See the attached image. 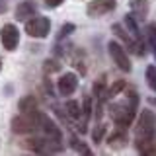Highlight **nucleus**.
<instances>
[{
  "instance_id": "obj_1",
  "label": "nucleus",
  "mask_w": 156,
  "mask_h": 156,
  "mask_svg": "<svg viewBox=\"0 0 156 156\" xmlns=\"http://www.w3.org/2000/svg\"><path fill=\"white\" fill-rule=\"evenodd\" d=\"M135 136H136V144L146 143L152 136H156V115L152 111L144 109L139 115V121H136V127H135Z\"/></svg>"
},
{
  "instance_id": "obj_2",
  "label": "nucleus",
  "mask_w": 156,
  "mask_h": 156,
  "mask_svg": "<svg viewBox=\"0 0 156 156\" xmlns=\"http://www.w3.org/2000/svg\"><path fill=\"white\" fill-rule=\"evenodd\" d=\"M136 94L131 98V104L127 105V101L125 104H115V105H111V117H113V121H115V125H119V127H127V125H131V121L135 119V111H136Z\"/></svg>"
},
{
  "instance_id": "obj_3",
  "label": "nucleus",
  "mask_w": 156,
  "mask_h": 156,
  "mask_svg": "<svg viewBox=\"0 0 156 156\" xmlns=\"http://www.w3.org/2000/svg\"><path fill=\"white\" fill-rule=\"evenodd\" d=\"M39 127V113L35 111H27V113H20L12 119V131L14 133H31Z\"/></svg>"
},
{
  "instance_id": "obj_4",
  "label": "nucleus",
  "mask_w": 156,
  "mask_h": 156,
  "mask_svg": "<svg viewBox=\"0 0 156 156\" xmlns=\"http://www.w3.org/2000/svg\"><path fill=\"white\" fill-rule=\"evenodd\" d=\"M49 29H51V22L45 16H31L26 20V33L29 37L43 39L49 35Z\"/></svg>"
},
{
  "instance_id": "obj_5",
  "label": "nucleus",
  "mask_w": 156,
  "mask_h": 156,
  "mask_svg": "<svg viewBox=\"0 0 156 156\" xmlns=\"http://www.w3.org/2000/svg\"><path fill=\"white\" fill-rule=\"evenodd\" d=\"M107 51H109L111 58L115 61V65L119 66L121 70H125V72L131 70V61H129V57H127V51L117 41H109V43H107Z\"/></svg>"
},
{
  "instance_id": "obj_6",
  "label": "nucleus",
  "mask_w": 156,
  "mask_h": 156,
  "mask_svg": "<svg viewBox=\"0 0 156 156\" xmlns=\"http://www.w3.org/2000/svg\"><path fill=\"white\" fill-rule=\"evenodd\" d=\"M0 41H2L4 49L14 51V49L18 47V43H20V31H18V27L14 26V23H6V26L0 29Z\"/></svg>"
},
{
  "instance_id": "obj_7",
  "label": "nucleus",
  "mask_w": 156,
  "mask_h": 156,
  "mask_svg": "<svg viewBox=\"0 0 156 156\" xmlns=\"http://www.w3.org/2000/svg\"><path fill=\"white\" fill-rule=\"evenodd\" d=\"M113 8H115V0H92V2L88 4L86 12H88L90 18H100V16L109 14Z\"/></svg>"
},
{
  "instance_id": "obj_8",
  "label": "nucleus",
  "mask_w": 156,
  "mask_h": 156,
  "mask_svg": "<svg viewBox=\"0 0 156 156\" xmlns=\"http://www.w3.org/2000/svg\"><path fill=\"white\" fill-rule=\"evenodd\" d=\"M39 129H41L43 133H45L47 139L61 143V129L57 127V123L51 119V117H47V115H41V113H39Z\"/></svg>"
},
{
  "instance_id": "obj_9",
  "label": "nucleus",
  "mask_w": 156,
  "mask_h": 156,
  "mask_svg": "<svg viewBox=\"0 0 156 156\" xmlns=\"http://www.w3.org/2000/svg\"><path fill=\"white\" fill-rule=\"evenodd\" d=\"M76 86H78V78L76 74H72V72H66V74H62L61 78H58V94L61 96H70L76 92Z\"/></svg>"
},
{
  "instance_id": "obj_10",
  "label": "nucleus",
  "mask_w": 156,
  "mask_h": 156,
  "mask_svg": "<svg viewBox=\"0 0 156 156\" xmlns=\"http://www.w3.org/2000/svg\"><path fill=\"white\" fill-rule=\"evenodd\" d=\"M33 14H35V4H33L31 0H26V2L18 4V8H16V18L18 20H23V22H26Z\"/></svg>"
},
{
  "instance_id": "obj_11",
  "label": "nucleus",
  "mask_w": 156,
  "mask_h": 156,
  "mask_svg": "<svg viewBox=\"0 0 156 156\" xmlns=\"http://www.w3.org/2000/svg\"><path fill=\"white\" fill-rule=\"evenodd\" d=\"M37 109V101L33 96H27L23 98L22 101H20V111H23V113H27V111H35Z\"/></svg>"
},
{
  "instance_id": "obj_12",
  "label": "nucleus",
  "mask_w": 156,
  "mask_h": 156,
  "mask_svg": "<svg viewBox=\"0 0 156 156\" xmlns=\"http://www.w3.org/2000/svg\"><path fill=\"white\" fill-rule=\"evenodd\" d=\"M66 111H68V115L72 117V119H80V115H82V107L78 101L74 100H70V101H66Z\"/></svg>"
},
{
  "instance_id": "obj_13",
  "label": "nucleus",
  "mask_w": 156,
  "mask_h": 156,
  "mask_svg": "<svg viewBox=\"0 0 156 156\" xmlns=\"http://www.w3.org/2000/svg\"><path fill=\"white\" fill-rule=\"evenodd\" d=\"M146 82H148L150 90L156 92V66H148V68H146Z\"/></svg>"
},
{
  "instance_id": "obj_14",
  "label": "nucleus",
  "mask_w": 156,
  "mask_h": 156,
  "mask_svg": "<svg viewBox=\"0 0 156 156\" xmlns=\"http://www.w3.org/2000/svg\"><path fill=\"white\" fill-rule=\"evenodd\" d=\"M123 143H127V136L123 133H115V135L109 136V144L111 146H117V148H119V146H123Z\"/></svg>"
},
{
  "instance_id": "obj_15",
  "label": "nucleus",
  "mask_w": 156,
  "mask_h": 156,
  "mask_svg": "<svg viewBox=\"0 0 156 156\" xmlns=\"http://www.w3.org/2000/svg\"><path fill=\"white\" fill-rule=\"evenodd\" d=\"M123 88H125V82H123V80H117L115 84H113V86L109 88V90L105 92V98H113V96H117V92H119V90H123Z\"/></svg>"
},
{
  "instance_id": "obj_16",
  "label": "nucleus",
  "mask_w": 156,
  "mask_h": 156,
  "mask_svg": "<svg viewBox=\"0 0 156 156\" xmlns=\"http://www.w3.org/2000/svg\"><path fill=\"white\" fill-rule=\"evenodd\" d=\"M133 10L139 16L146 14V0H133Z\"/></svg>"
},
{
  "instance_id": "obj_17",
  "label": "nucleus",
  "mask_w": 156,
  "mask_h": 156,
  "mask_svg": "<svg viewBox=\"0 0 156 156\" xmlns=\"http://www.w3.org/2000/svg\"><path fill=\"white\" fill-rule=\"evenodd\" d=\"M125 26L131 29V33H133L135 37H139V27H136V23H135L133 16H125Z\"/></svg>"
},
{
  "instance_id": "obj_18",
  "label": "nucleus",
  "mask_w": 156,
  "mask_h": 156,
  "mask_svg": "<svg viewBox=\"0 0 156 156\" xmlns=\"http://www.w3.org/2000/svg\"><path fill=\"white\" fill-rule=\"evenodd\" d=\"M101 135H104V127H98V131H94V133H92V136H94V140H96V143L101 139Z\"/></svg>"
},
{
  "instance_id": "obj_19",
  "label": "nucleus",
  "mask_w": 156,
  "mask_h": 156,
  "mask_svg": "<svg viewBox=\"0 0 156 156\" xmlns=\"http://www.w3.org/2000/svg\"><path fill=\"white\" fill-rule=\"evenodd\" d=\"M72 29H74V26H72V23H66V26L61 27V35H68V31H72Z\"/></svg>"
},
{
  "instance_id": "obj_20",
  "label": "nucleus",
  "mask_w": 156,
  "mask_h": 156,
  "mask_svg": "<svg viewBox=\"0 0 156 156\" xmlns=\"http://www.w3.org/2000/svg\"><path fill=\"white\" fill-rule=\"evenodd\" d=\"M61 2H62V0H45V4H47V6H51V8H57Z\"/></svg>"
},
{
  "instance_id": "obj_21",
  "label": "nucleus",
  "mask_w": 156,
  "mask_h": 156,
  "mask_svg": "<svg viewBox=\"0 0 156 156\" xmlns=\"http://www.w3.org/2000/svg\"><path fill=\"white\" fill-rule=\"evenodd\" d=\"M148 31H150V39H152V43H156V26H150Z\"/></svg>"
},
{
  "instance_id": "obj_22",
  "label": "nucleus",
  "mask_w": 156,
  "mask_h": 156,
  "mask_svg": "<svg viewBox=\"0 0 156 156\" xmlns=\"http://www.w3.org/2000/svg\"><path fill=\"white\" fill-rule=\"evenodd\" d=\"M6 0H0V12H6Z\"/></svg>"
},
{
  "instance_id": "obj_23",
  "label": "nucleus",
  "mask_w": 156,
  "mask_h": 156,
  "mask_svg": "<svg viewBox=\"0 0 156 156\" xmlns=\"http://www.w3.org/2000/svg\"><path fill=\"white\" fill-rule=\"evenodd\" d=\"M152 51H154V58H156V43H152Z\"/></svg>"
},
{
  "instance_id": "obj_24",
  "label": "nucleus",
  "mask_w": 156,
  "mask_h": 156,
  "mask_svg": "<svg viewBox=\"0 0 156 156\" xmlns=\"http://www.w3.org/2000/svg\"><path fill=\"white\" fill-rule=\"evenodd\" d=\"M150 104H152V105H156V98H150Z\"/></svg>"
},
{
  "instance_id": "obj_25",
  "label": "nucleus",
  "mask_w": 156,
  "mask_h": 156,
  "mask_svg": "<svg viewBox=\"0 0 156 156\" xmlns=\"http://www.w3.org/2000/svg\"><path fill=\"white\" fill-rule=\"evenodd\" d=\"M0 68H2V61H0Z\"/></svg>"
}]
</instances>
